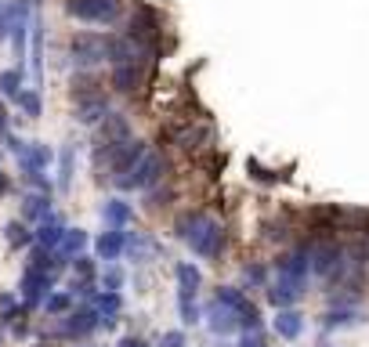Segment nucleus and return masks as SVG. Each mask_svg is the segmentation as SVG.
I'll return each instance as SVG.
<instances>
[{
  "mask_svg": "<svg viewBox=\"0 0 369 347\" xmlns=\"http://www.w3.org/2000/svg\"><path fill=\"white\" fill-rule=\"evenodd\" d=\"M29 33H33V0H8V8L0 11V40L11 37L18 69H22V58H25V37Z\"/></svg>",
  "mask_w": 369,
  "mask_h": 347,
  "instance_id": "obj_1",
  "label": "nucleus"
},
{
  "mask_svg": "<svg viewBox=\"0 0 369 347\" xmlns=\"http://www.w3.org/2000/svg\"><path fill=\"white\" fill-rule=\"evenodd\" d=\"M184 242L192 246L196 257L213 261V257H221V249H225V228H221L213 217H206V213L199 210L196 220H192V228H189V235H184Z\"/></svg>",
  "mask_w": 369,
  "mask_h": 347,
  "instance_id": "obj_2",
  "label": "nucleus"
},
{
  "mask_svg": "<svg viewBox=\"0 0 369 347\" xmlns=\"http://www.w3.org/2000/svg\"><path fill=\"white\" fill-rule=\"evenodd\" d=\"M148 148H145V141H119V145H102L98 152H95V167L102 170V163H105V170L112 174V177H123V174H131L134 170V163L141 160Z\"/></svg>",
  "mask_w": 369,
  "mask_h": 347,
  "instance_id": "obj_3",
  "label": "nucleus"
},
{
  "mask_svg": "<svg viewBox=\"0 0 369 347\" xmlns=\"http://www.w3.org/2000/svg\"><path fill=\"white\" fill-rule=\"evenodd\" d=\"M69 58L76 69H95L102 61H109V37L98 33H76L69 40Z\"/></svg>",
  "mask_w": 369,
  "mask_h": 347,
  "instance_id": "obj_4",
  "label": "nucleus"
},
{
  "mask_svg": "<svg viewBox=\"0 0 369 347\" xmlns=\"http://www.w3.org/2000/svg\"><path fill=\"white\" fill-rule=\"evenodd\" d=\"M163 170H167V160H163V155H160V152H145L141 160L134 163L131 174L116 177V184H119V188H152V184L163 177Z\"/></svg>",
  "mask_w": 369,
  "mask_h": 347,
  "instance_id": "obj_5",
  "label": "nucleus"
},
{
  "mask_svg": "<svg viewBox=\"0 0 369 347\" xmlns=\"http://www.w3.org/2000/svg\"><path fill=\"white\" fill-rule=\"evenodd\" d=\"M348 254L336 242H319L315 249H312V271L319 275V278H326V282H336L344 271H348V261H344Z\"/></svg>",
  "mask_w": 369,
  "mask_h": 347,
  "instance_id": "obj_6",
  "label": "nucleus"
},
{
  "mask_svg": "<svg viewBox=\"0 0 369 347\" xmlns=\"http://www.w3.org/2000/svg\"><path fill=\"white\" fill-rule=\"evenodd\" d=\"M66 11L80 22L109 25L119 18V0H66Z\"/></svg>",
  "mask_w": 369,
  "mask_h": 347,
  "instance_id": "obj_7",
  "label": "nucleus"
},
{
  "mask_svg": "<svg viewBox=\"0 0 369 347\" xmlns=\"http://www.w3.org/2000/svg\"><path fill=\"white\" fill-rule=\"evenodd\" d=\"M275 271H279L283 282H293V286H304L308 271H312V249H293V254L275 261Z\"/></svg>",
  "mask_w": 369,
  "mask_h": 347,
  "instance_id": "obj_8",
  "label": "nucleus"
},
{
  "mask_svg": "<svg viewBox=\"0 0 369 347\" xmlns=\"http://www.w3.org/2000/svg\"><path fill=\"white\" fill-rule=\"evenodd\" d=\"M98 326H102V314L87 304V307H80V311L66 314V322H62V326L54 329V336H87V333H95Z\"/></svg>",
  "mask_w": 369,
  "mask_h": 347,
  "instance_id": "obj_9",
  "label": "nucleus"
},
{
  "mask_svg": "<svg viewBox=\"0 0 369 347\" xmlns=\"http://www.w3.org/2000/svg\"><path fill=\"white\" fill-rule=\"evenodd\" d=\"M203 314H206V326H210V333H218V336H228V333H235V329H239V314H235L232 307L218 304V300H210Z\"/></svg>",
  "mask_w": 369,
  "mask_h": 347,
  "instance_id": "obj_10",
  "label": "nucleus"
},
{
  "mask_svg": "<svg viewBox=\"0 0 369 347\" xmlns=\"http://www.w3.org/2000/svg\"><path fill=\"white\" fill-rule=\"evenodd\" d=\"M51 275H44V271H29L25 268V275H22V297H25V304L29 307H37V304H44L47 300V290H51Z\"/></svg>",
  "mask_w": 369,
  "mask_h": 347,
  "instance_id": "obj_11",
  "label": "nucleus"
},
{
  "mask_svg": "<svg viewBox=\"0 0 369 347\" xmlns=\"http://www.w3.org/2000/svg\"><path fill=\"white\" fill-rule=\"evenodd\" d=\"M51 148L47 145H40V141H25V148L18 152V167L25 170V174H40V170H47V163H51Z\"/></svg>",
  "mask_w": 369,
  "mask_h": 347,
  "instance_id": "obj_12",
  "label": "nucleus"
},
{
  "mask_svg": "<svg viewBox=\"0 0 369 347\" xmlns=\"http://www.w3.org/2000/svg\"><path fill=\"white\" fill-rule=\"evenodd\" d=\"M95 249H98V257H102V261H116L123 249H127V232H123V228H109V232H102L98 242H95Z\"/></svg>",
  "mask_w": 369,
  "mask_h": 347,
  "instance_id": "obj_13",
  "label": "nucleus"
},
{
  "mask_svg": "<svg viewBox=\"0 0 369 347\" xmlns=\"http://www.w3.org/2000/svg\"><path fill=\"white\" fill-rule=\"evenodd\" d=\"M66 225H62L58 217H47V220H40V228L33 232V239H37V246H44V249H58L62 246V239H66Z\"/></svg>",
  "mask_w": 369,
  "mask_h": 347,
  "instance_id": "obj_14",
  "label": "nucleus"
},
{
  "mask_svg": "<svg viewBox=\"0 0 369 347\" xmlns=\"http://www.w3.org/2000/svg\"><path fill=\"white\" fill-rule=\"evenodd\" d=\"M109 112H112V109H109V102L98 94V98H87V102H80V105H76V123H83V127H95V123H102Z\"/></svg>",
  "mask_w": 369,
  "mask_h": 347,
  "instance_id": "obj_15",
  "label": "nucleus"
},
{
  "mask_svg": "<svg viewBox=\"0 0 369 347\" xmlns=\"http://www.w3.org/2000/svg\"><path fill=\"white\" fill-rule=\"evenodd\" d=\"M112 87L119 94H131L141 87V61H127V66H116L112 69Z\"/></svg>",
  "mask_w": 369,
  "mask_h": 347,
  "instance_id": "obj_16",
  "label": "nucleus"
},
{
  "mask_svg": "<svg viewBox=\"0 0 369 347\" xmlns=\"http://www.w3.org/2000/svg\"><path fill=\"white\" fill-rule=\"evenodd\" d=\"M275 333H279L283 340H297V336L304 333V314H300V311L283 307L279 314H275Z\"/></svg>",
  "mask_w": 369,
  "mask_h": 347,
  "instance_id": "obj_17",
  "label": "nucleus"
},
{
  "mask_svg": "<svg viewBox=\"0 0 369 347\" xmlns=\"http://www.w3.org/2000/svg\"><path fill=\"white\" fill-rule=\"evenodd\" d=\"M22 217H25V220H47V217H51V196L29 192V196L22 199Z\"/></svg>",
  "mask_w": 369,
  "mask_h": 347,
  "instance_id": "obj_18",
  "label": "nucleus"
},
{
  "mask_svg": "<svg viewBox=\"0 0 369 347\" xmlns=\"http://www.w3.org/2000/svg\"><path fill=\"white\" fill-rule=\"evenodd\" d=\"M300 293H304V286H293V282H275V286H268V300L275 304V307H290V304H297L300 300Z\"/></svg>",
  "mask_w": 369,
  "mask_h": 347,
  "instance_id": "obj_19",
  "label": "nucleus"
},
{
  "mask_svg": "<svg viewBox=\"0 0 369 347\" xmlns=\"http://www.w3.org/2000/svg\"><path fill=\"white\" fill-rule=\"evenodd\" d=\"M119 141H127V119L119 112H109L102 119V145H119Z\"/></svg>",
  "mask_w": 369,
  "mask_h": 347,
  "instance_id": "obj_20",
  "label": "nucleus"
},
{
  "mask_svg": "<svg viewBox=\"0 0 369 347\" xmlns=\"http://www.w3.org/2000/svg\"><path fill=\"white\" fill-rule=\"evenodd\" d=\"M102 217L109 220L112 228H123L134 217V210H131V203H123V199H105L102 203Z\"/></svg>",
  "mask_w": 369,
  "mask_h": 347,
  "instance_id": "obj_21",
  "label": "nucleus"
},
{
  "mask_svg": "<svg viewBox=\"0 0 369 347\" xmlns=\"http://www.w3.org/2000/svg\"><path fill=\"white\" fill-rule=\"evenodd\" d=\"M199 268L196 264H177V297H196L199 290Z\"/></svg>",
  "mask_w": 369,
  "mask_h": 347,
  "instance_id": "obj_22",
  "label": "nucleus"
},
{
  "mask_svg": "<svg viewBox=\"0 0 369 347\" xmlns=\"http://www.w3.org/2000/svg\"><path fill=\"white\" fill-rule=\"evenodd\" d=\"M83 246H87V232L83 228H69L66 239H62V246H58V257L62 261H66V257H80Z\"/></svg>",
  "mask_w": 369,
  "mask_h": 347,
  "instance_id": "obj_23",
  "label": "nucleus"
},
{
  "mask_svg": "<svg viewBox=\"0 0 369 347\" xmlns=\"http://www.w3.org/2000/svg\"><path fill=\"white\" fill-rule=\"evenodd\" d=\"M358 319H362L358 311L336 307V311H326V314H322V329H344V326H351V322H358Z\"/></svg>",
  "mask_w": 369,
  "mask_h": 347,
  "instance_id": "obj_24",
  "label": "nucleus"
},
{
  "mask_svg": "<svg viewBox=\"0 0 369 347\" xmlns=\"http://www.w3.org/2000/svg\"><path fill=\"white\" fill-rule=\"evenodd\" d=\"M0 94L18 102V94H22V69H4V73H0Z\"/></svg>",
  "mask_w": 369,
  "mask_h": 347,
  "instance_id": "obj_25",
  "label": "nucleus"
},
{
  "mask_svg": "<svg viewBox=\"0 0 369 347\" xmlns=\"http://www.w3.org/2000/svg\"><path fill=\"white\" fill-rule=\"evenodd\" d=\"M4 235H8L11 246H29V242H33V232H29L22 220H11V225L4 228Z\"/></svg>",
  "mask_w": 369,
  "mask_h": 347,
  "instance_id": "obj_26",
  "label": "nucleus"
},
{
  "mask_svg": "<svg viewBox=\"0 0 369 347\" xmlns=\"http://www.w3.org/2000/svg\"><path fill=\"white\" fill-rule=\"evenodd\" d=\"M177 311H181V322L184 326H196L203 319L199 307H196V297H177Z\"/></svg>",
  "mask_w": 369,
  "mask_h": 347,
  "instance_id": "obj_27",
  "label": "nucleus"
},
{
  "mask_svg": "<svg viewBox=\"0 0 369 347\" xmlns=\"http://www.w3.org/2000/svg\"><path fill=\"white\" fill-rule=\"evenodd\" d=\"M69 304H73V297H69V293H47V300H44L47 314H66V311H69Z\"/></svg>",
  "mask_w": 369,
  "mask_h": 347,
  "instance_id": "obj_28",
  "label": "nucleus"
},
{
  "mask_svg": "<svg viewBox=\"0 0 369 347\" xmlns=\"http://www.w3.org/2000/svg\"><path fill=\"white\" fill-rule=\"evenodd\" d=\"M18 109H22L25 116H40V94H37V90H22V94H18Z\"/></svg>",
  "mask_w": 369,
  "mask_h": 347,
  "instance_id": "obj_29",
  "label": "nucleus"
},
{
  "mask_svg": "<svg viewBox=\"0 0 369 347\" xmlns=\"http://www.w3.org/2000/svg\"><path fill=\"white\" fill-rule=\"evenodd\" d=\"M73 98H80V102H87V98H98V94H95V80H90V76H80V80H73Z\"/></svg>",
  "mask_w": 369,
  "mask_h": 347,
  "instance_id": "obj_30",
  "label": "nucleus"
},
{
  "mask_svg": "<svg viewBox=\"0 0 369 347\" xmlns=\"http://www.w3.org/2000/svg\"><path fill=\"white\" fill-rule=\"evenodd\" d=\"M246 170H250V177H254V181H264V184H271V181H279V177H283V174H275V170H264L257 160L246 163Z\"/></svg>",
  "mask_w": 369,
  "mask_h": 347,
  "instance_id": "obj_31",
  "label": "nucleus"
},
{
  "mask_svg": "<svg viewBox=\"0 0 369 347\" xmlns=\"http://www.w3.org/2000/svg\"><path fill=\"white\" fill-rule=\"evenodd\" d=\"M62 188H66L73 181V148H62V174H58Z\"/></svg>",
  "mask_w": 369,
  "mask_h": 347,
  "instance_id": "obj_32",
  "label": "nucleus"
},
{
  "mask_svg": "<svg viewBox=\"0 0 369 347\" xmlns=\"http://www.w3.org/2000/svg\"><path fill=\"white\" fill-rule=\"evenodd\" d=\"M102 282H105V290H109V293H116V290L123 286V271H119V268H109V271L102 275Z\"/></svg>",
  "mask_w": 369,
  "mask_h": 347,
  "instance_id": "obj_33",
  "label": "nucleus"
},
{
  "mask_svg": "<svg viewBox=\"0 0 369 347\" xmlns=\"http://www.w3.org/2000/svg\"><path fill=\"white\" fill-rule=\"evenodd\" d=\"M76 275H80V282H90V275H95V264H90V257H76Z\"/></svg>",
  "mask_w": 369,
  "mask_h": 347,
  "instance_id": "obj_34",
  "label": "nucleus"
},
{
  "mask_svg": "<svg viewBox=\"0 0 369 347\" xmlns=\"http://www.w3.org/2000/svg\"><path fill=\"white\" fill-rule=\"evenodd\" d=\"M264 278H268V271H264L261 264H250V268H246V282H254V286H264Z\"/></svg>",
  "mask_w": 369,
  "mask_h": 347,
  "instance_id": "obj_35",
  "label": "nucleus"
},
{
  "mask_svg": "<svg viewBox=\"0 0 369 347\" xmlns=\"http://www.w3.org/2000/svg\"><path fill=\"white\" fill-rule=\"evenodd\" d=\"M25 181L37 188V192H44V196H51V181H44L40 174H25Z\"/></svg>",
  "mask_w": 369,
  "mask_h": 347,
  "instance_id": "obj_36",
  "label": "nucleus"
},
{
  "mask_svg": "<svg viewBox=\"0 0 369 347\" xmlns=\"http://www.w3.org/2000/svg\"><path fill=\"white\" fill-rule=\"evenodd\" d=\"M160 347H184V333H163Z\"/></svg>",
  "mask_w": 369,
  "mask_h": 347,
  "instance_id": "obj_37",
  "label": "nucleus"
},
{
  "mask_svg": "<svg viewBox=\"0 0 369 347\" xmlns=\"http://www.w3.org/2000/svg\"><path fill=\"white\" fill-rule=\"evenodd\" d=\"M235 347H264V340H261V333H250V336H242Z\"/></svg>",
  "mask_w": 369,
  "mask_h": 347,
  "instance_id": "obj_38",
  "label": "nucleus"
},
{
  "mask_svg": "<svg viewBox=\"0 0 369 347\" xmlns=\"http://www.w3.org/2000/svg\"><path fill=\"white\" fill-rule=\"evenodd\" d=\"M119 347H145V343H141L138 336H123V340H119Z\"/></svg>",
  "mask_w": 369,
  "mask_h": 347,
  "instance_id": "obj_39",
  "label": "nucleus"
},
{
  "mask_svg": "<svg viewBox=\"0 0 369 347\" xmlns=\"http://www.w3.org/2000/svg\"><path fill=\"white\" fill-rule=\"evenodd\" d=\"M0 134H8V109L0 105Z\"/></svg>",
  "mask_w": 369,
  "mask_h": 347,
  "instance_id": "obj_40",
  "label": "nucleus"
},
{
  "mask_svg": "<svg viewBox=\"0 0 369 347\" xmlns=\"http://www.w3.org/2000/svg\"><path fill=\"white\" fill-rule=\"evenodd\" d=\"M8 192V174H0V196Z\"/></svg>",
  "mask_w": 369,
  "mask_h": 347,
  "instance_id": "obj_41",
  "label": "nucleus"
}]
</instances>
